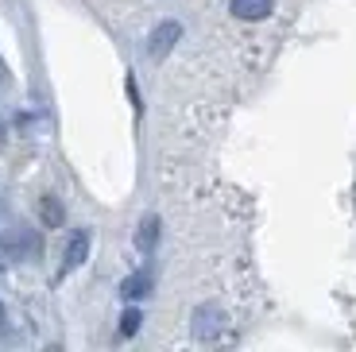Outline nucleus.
<instances>
[{
	"label": "nucleus",
	"mask_w": 356,
	"mask_h": 352,
	"mask_svg": "<svg viewBox=\"0 0 356 352\" xmlns=\"http://www.w3.org/2000/svg\"><path fill=\"white\" fill-rule=\"evenodd\" d=\"M178 39H182V24H175V19H163L152 35H147V54H152L155 62H163L170 51H175Z\"/></svg>",
	"instance_id": "obj_1"
},
{
	"label": "nucleus",
	"mask_w": 356,
	"mask_h": 352,
	"mask_svg": "<svg viewBox=\"0 0 356 352\" xmlns=\"http://www.w3.org/2000/svg\"><path fill=\"white\" fill-rule=\"evenodd\" d=\"M225 329V314L217 306H197L194 310V337L197 341H213Z\"/></svg>",
	"instance_id": "obj_2"
},
{
	"label": "nucleus",
	"mask_w": 356,
	"mask_h": 352,
	"mask_svg": "<svg viewBox=\"0 0 356 352\" xmlns=\"http://www.w3.org/2000/svg\"><path fill=\"white\" fill-rule=\"evenodd\" d=\"M86 252H89V232L81 229V232H74L70 244H66V252H63V267H58V279H66V275H70L78 264H86Z\"/></svg>",
	"instance_id": "obj_3"
},
{
	"label": "nucleus",
	"mask_w": 356,
	"mask_h": 352,
	"mask_svg": "<svg viewBox=\"0 0 356 352\" xmlns=\"http://www.w3.org/2000/svg\"><path fill=\"white\" fill-rule=\"evenodd\" d=\"M275 8V0H232V16L236 19H267Z\"/></svg>",
	"instance_id": "obj_4"
},
{
	"label": "nucleus",
	"mask_w": 356,
	"mask_h": 352,
	"mask_svg": "<svg viewBox=\"0 0 356 352\" xmlns=\"http://www.w3.org/2000/svg\"><path fill=\"white\" fill-rule=\"evenodd\" d=\"M155 240H159V217H143L140 221V232H136L140 252H155Z\"/></svg>",
	"instance_id": "obj_5"
},
{
	"label": "nucleus",
	"mask_w": 356,
	"mask_h": 352,
	"mask_svg": "<svg viewBox=\"0 0 356 352\" xmlns=\"http://www.w3.org/2000/svg\"><path fill=\"white\" fill-rule=\"evenodd\" d=\"M147 291H152V279H147V275H128V279L120 282V294H124L128 302H132V298H143Z\"/></svg>",
	"instance_id": "obj_6"
},
{
	"label": "nucleus",
	"mask_w": 356,
	"mask_h": 352,
	"mask_svg": "<svg viewBox=\"0 0 356 352\" xmlns=\"http://www.w3.org/2000/svg\"><path fill=\"white\" fill-rule=\"evenodd\" d=\"M140 321H143L140 310H124V317H120V333H124V337H136V333H140Z\"/></svg>",
	"instance_id": "obj_7"
},
{
	"label": "nucleus",
	"mask_w": 356,
	"mask_h": 352,
	"mask_svg": "<svg viewBox=\"0 0 356 352\" xmlns=\"http://www.w3.org/2000/svg\"><path fill=\"white\" fill-rule=\"evenodd\" d=\"M0 329H4V306H0Z\"/></svg>",
	"instance_id": "obj_8"
}]
</instances>
